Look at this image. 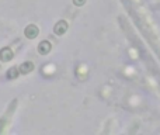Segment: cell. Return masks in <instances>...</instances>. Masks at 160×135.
Listing matches in <instances>:
<instances>
[{
  "instance_id": "cell-1",
  "label": "cell",
  "mask_w": 160,
  "mask_h": 135,
  "mask_svg": "<svg viewBox=\"0 0 160 135\" xmlns=\"http://www.w3.org/2000/svg\"><path fill=\"white\" fill-rule=\"evenodd\" d=\"M24 34H25V37H27L28 39H34V38H37V35L39 34V30H38V27H37L35 24H30V25L25 27Z\"/></svg>"
},
{
  "instance_id": "cell-2",
  "label": "cell",
  "mask_w": 160,
  "mask_h": 135,
  "mask_svg": "<svg viewBox=\"0 0 160 135\" xmlns=\"http://www.w3.org/2000/svg\"><path fill=\"white\" fill-rule=\"evenodd\" d=\"M68 23L65 21V20H61V21H58L55 24V27H53V31H55V34L56 35H63L65 33L68 31Z\"/></svg>"
},
{
  "instance_id": "cell-3",
  "label": "cell",
  "mask_w": 160,
  "mask_h": 135,
  "mask_svg": "<svg viewBox=\"0 0 160 135\" xmlns=\"http://www.w3.org/2000/svg\"><path fill=\"white\" fill-rule=\"evenodd\" d=\"M13 59V51L8 47H4L0 49V61L2 62H8Z\"/></svg>"
},
{
  "instance_id": "cell-4",
  "label": "cell",
  "mask_w": 160,
  "mask_h": 135,
  "mask_svg": "<svg viewBox=\"0 0 160 135\" xmlns=\"http://www.w3.org/2000/svg\"><path fill=\"white\" fill-rule=\"evenodd\" d=\"M51 49H52V45H51L49 41H41L38 45V54H41V55H47V54L51 52Z\"/></svg>"
},
{
  "instance_id": "cell-5",
  "label": "cell",
  "mask_w": 160,
  "mask_h": 135,
  "mask_svg": "<svg viewBox=\"0 0 160 135\" xmlns=\"http://www.w3.org/2000/svg\"><path fill=\"white\" fill-rule=\"evenodd\" d=\"M34 70V64L32 62H24V64H21V66H20V72H21L22 75H27L30 73V72Z\"/></svg>"
},
{
  "instance_id": "cell-6",
  "label": "cell",
  "mask_w": 160,
  "mask_h": 135,
  "mask_svg": "<svg viewBox=\"0 0 160 135\" xmlns=\"http://www.w3.org/2000/svg\"><path fill=\"white\" fill-rule=\"evenodd\" d=\"M18 73H20V69L17 66L10 68V70L7 72V77H8V79H16V77L18 76Z\"/></svg>"
},
{
  "instance_id": "cell-7",
  "label": "cell",
  "mask_w": 160,
  "mask_h": 135,
  "mask_svg": "<svg viewBox=\"0 0 160 135\" xmlns=\"http://www.w3.org/2000/svg\"><path fill=\"white\" fill-rule=\"evenodd\" d=\"M86 3V0H73V4L75 6H83Z\"/></svg>"
}]
</instances>
